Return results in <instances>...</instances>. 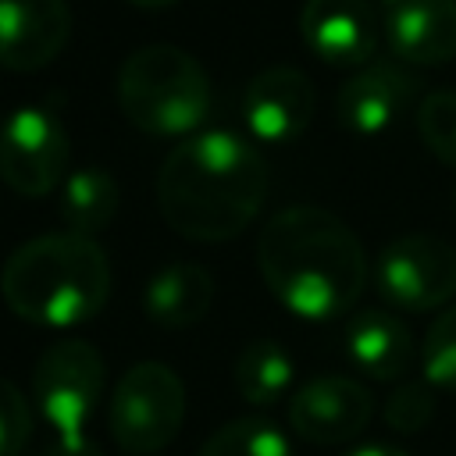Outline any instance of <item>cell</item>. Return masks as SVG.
<instances>
[{
	"label": "cell",
	"instance_id": "cell-1",
	"mask_svg": "<svg viewBox=\"0 0 456 456\" xmlns=\"http://www.w3.org/2000/svg\"><path fill=\"white\" fill-rule=\"evenodd\" d=\"M256 267L271 296L306 321L349 314L370 274L356 232L317 203L271 214L256 239Z\"/></svg>",
	"mask_w": 456,
	"mask_h": 456
},
{
	"label": "cell",
	"instance_id": "cell-2",
	"mask_svg": "<svg viewBox=\"0 0 456 456\" xmlns=\"http://www.w3.org/2000/svg\"><path fill=\"white\" fill-rule=\"evenodd\" d=\"M271 189L264 153L214 128L178 142L157 171V207L167 228L192 242H228L253 224Z\"/></svg>",
	"mask_w": 456,
	"mask_h": 456
},
{
	"label": "cell",
	"instance_id": "cell-3",
	"mask_svg": "<svg viewBox=\"0 0 456 456\" xmlns=\"http://www.w3.org/2000/svg\"><path fill=\"white\" fill-rule=\"evenodd\" d=\"M0 296L28 324L71 328L107 306L110 260L96 239L75 232L36 235L4 260Z\"/></svg>",
	"mask_w": 456,
	"mask_h": 456
},
{
	"label": "cell",
	"instance_id": "cell-4",
	"mask_svg": "<svg viewBox=\"0 0 456 456\" xmlns=\"http://www.w3.org/2000/svg\"><path fill=\"white\" fill-rule=\"evenodd\" d=\"M118 103L139 132L182 135L207 118L210 78L189 50L175 43H150L121 61Z\"/></svg>",
	"mask_w": 456,
	"mask_h": 456
},
{
	"label": "cell",
	"instance_id": "cell-5",
	"mask_svg": "<svg viewBox=\"0 0 456 456\" xmlns=\"http://www.w3.org/2000/svg\"><path fill=\"white\" fill-rule=\"evenodd\" d=\"M185 385L160 360L132 363L107 403V431L125 456H153L167 449L185 424Z\"/></svg>",
	"mask_w": 456,
	"mask_h": 456
},
{
	"label": "cell",
	"instance_id": "cell-6",
	"mask_svg": "<svg viewBox=\"0 0 456 456\" xmlns=\"http://www.w3.org/2000/svg\"><path fill=\"white\" fill-rule=\"evenodd\" d=\"M107 392V363L86 338L46 346L32 367V406L53 435H86Z\"/></svg>",
	"mask_w": 456,
	"mask_h": 456
},
{
	"label": "cell",
	"instance_id": "cell-7",
	"mask_svg": "<svg viewBox=\"0 0 456 456\" xmlns=\"http://www.w3.org/2000/svg\"><path fill=\"white\" fill-rule=\"evenodd\" d=\"M374 281L385 303L399 310H445V303L456 296V246L431 232L395 235L378 253Z\"/></svg>",
	"mask_w": 456,
	"mask_h": 456
},
{
	"label": "cell",
	"instance_id": "cell-8",
	"mask_svg": "<svg viewBox=\"0 0 456 456\" xmlns=\"http://www.w3.org/2000/svg\"><path fill=\"white\" fill-rule=\"evenodd\" d=\"M71 139L46 107H18L0 125V178L18 196H46L64 182Z\"/></svg>",
	"mask_w": 456,
	"mask_h": 456
},
{
	"label": "cell",
	"instance_id": "cell-9",
	"mask_svg": "<svg viewBox=\"0 0 456 456\" xmlns=\"http://www.w3.org/2000/svg\"><path fill=\"white\" fill-rule=\"evenodd\" d=\"M370 388L346 374L306 378L289 395V428L310 445H346L370 424Z\"/></svg>",
	"mask_w": 456,
	"mask_h": 456
},
{
	"label": "cell",
	"instance_id": "cell-10",
	"mask_svg": "<svg viewBox=\"0 0 456 456\" xmlns=\"http://www.w3.org/2000/svg\"><path fill=\"white\" fill-rule=\"evenodd\" d=\"M420 78L392 61L363 64L356 75H349L335 93V118L356 132V135H378L388 132L395 121H403L413 103H420Z\"/></svg>",
	"mask_w": 456,
	"mask_h": 456
},
{
	"label": "cell",
	"instance_id": "cell-11",
	"mask_svg": "<svg viewBox=\"0 0 456 456\" xmlns=\"http://www.w3.org/2000/svg\"><path fill=\"white\" fill-rule=\"evenodd\" d=\"M317 107V89L306 71L274 64L253 75L242 93V121L260 142H292L306 132Z\"/></svg>",
	"mask_w": 456,
	"mask_h": 456
},
{
	"label": "cell",
	"instance_id": "cell-12",
	"mask_svg": "<svg viewBox=\"0 0 456 456\" xmlns=\"http://www.w3.org/2000/svg\"><path fill=\"white\" fill-rule=\"evenodd\" d=\"M71 39L68 0H0V68L39 71Z\"/></svg>",
	"mask_w": 456,
	"mask_h": 456
},
{
	"label": "cell",
	"instance_id": "cell-13",
	"mask_svg": "<svg viewBox=\"0 0 456 456\" xmlns=\"http://www.w3.org/2000/svg\"><path fill=\"white\" fill-rule=\"evenodd\" d=\"M303 43L328 64H367L381 39V21L370 0H303Z\"/></svg>",
	"mask_w": 456,
	"mask_h": 456
},
{
	"label": "cell",
	"instance_id": "cell-14",
	"mask_svg": "<svg viewBox=\"0 0 456 456\" xmlns=\"http://www.w3.org/2000/svg\"><path fill=\"white\" fill-rule=\"evenodd\" d=\"M388 50L410 64L456 57V0H403L385 11Z\"/></svg>",
	"mask_w": 456,
	"mask_h": 456
},
{
	"label": "cell",
	"instance_id": "cell-15",
	"mask_svg": "<svg viewBox=\"0 0 456 456\" xmlns=\"http://www.w3.org/2000/svg\"><path fill=\"white\" fill-rule=\"evenodd\" d=\"M346 356L374 381H403L413 360H420V349L403 317L388 310H360L346 324Z\"/></svg>",
	"mask_w": 456,
	"mask_h": 456
},
{
	"label": "cell",
	"instance_id": "cell-16",
	"mask_svg": "<svg viewBox=\"0 0 456 456\" xmlns=\"http://www.w3.org/2000/svg\"><path fill=\"white\" fill-rule=\"evenodd\" d=\"M142 306L146 317L167 331H182L200 324L210 306H214V278L207 267L192 264V260H175L164 264L142 292Z\"/></svg>",
	"mask_w": 456,
	"mask_h": 456
},
{
	"label": "cell",
	"instance_id": "cell-17",
	"mask_svg": "<svg viewBox=\"0 0 456 456\" xmlns=\"http://www.w3.org/2000/svg\"><path fill=\"white\" fill-rule=\"evenodd\" d=\"M118 200H121V192L107 167H78L64 178L61 217H64L68 232L93 239L96 232H103L114 221Z\"/></svg>",
	"mask_w": 456,
	"mask_h": 456
},
{
	"label": "cell",
	"instance_id": "cell-18",
	"mask_svg": "<svg viewBox=\"0 0 456 456\" xmlns=\"http://www.w3.org/2000/svg\"><path fill=\"white\" fill-rule=\"evenodd\" d=\"M292 381H296V363L289 349L274 338H253L235 360V388L256 410H267L278 399H285Z\"/></svg>",
	"mask_w": 456,
	"mask_h": 456
},
{
	"label": "cell",
	"instance_id": "cell-19",
	"mask_svg": "<svg viewBox=\"0 0 456 456\" xmlns=\"http://www.w3.org/2000/svg\"><path fill=\"white\" fill-rule=\"evenodd\" d=\"M196 456H296V449L274 420L260 413H246L221 424L196 449Z\"/></svg>",
	"mask_w": 456,
	"mask_h": 456
},
{
	"label": "cell",
	"instance_id": "cell-20",
	"mask_svg": "<svg viewBox=\"0 0 456 456\" xmlns=\"http://www.w3.org/2000/svg\"><path fill=\"white\" fill-rule=\"evenodd\" d=\"M424 381L438 392H456V303H449L424 331L420 342Z\"/></svg>",
	"mask_w": 456,
	"mask_h": 456
},
{
	"label": "cell",
	"instance_id": "cell-21",
	"mask_svg": "<svg viewBox=\"0 0 456 456\" xmlns=\"http://www.w3.org/2000/svg\"><path fill=\"white\" fill-rule=\"evenodd\" d=\"M417 132L424 146L449 167H456V89H431L417 103Z\"/></svg>",
	"mask_w": 456,
	"mask_h": 456
},
{
	"label": "cell",
	"instance_id": "cell-22",
	"mask_svg": "<svg viewBox=\"0 0 456 456\" xmlns=\"http://www.w3.org/2000/svg\"><path fill=\"white\" fill-rule=\"evenodd\" d=\"M435 399L438 388H431L424 378H410V381H395L385 395L381 417L395 435H417L431 424L435 417Z\"/></svg>",
	"mask_w": 456,
	"mask_h": 456
},
{
	"label": "cell",
	"instance_id": "cell-23",
	"mask_svg": "<svg viewBox=\"0 0 456 456\" xmlns=\"http://www.w3.org/2000/svg\"><path fill=\"white\" fill-rule=\"evenodd\" d=\"M36 431L32 399L0 374V456H25Z\"/></svg>",
	"mask_w": 456,
	"mask_h": 456
},
{
	"label": "cell",
	"instance_id": "cell-24",
	"mask_svg": "<svg viewBox=\"0 0 456 456\" xmlns=\"http://www.w3.org/2000/svg\"><path fill=\"white\" fill-rule=\"evenodd\" d=\"M39 456H107L89 435H53Z\"/></svg>",
	"mask_w": 456,
	"mask_h": 456
},
{
	"label": "cell",
	"instance_id": "cell-25",
	"mask_svg": "<svg viewBox=\"0 0 456 456\" xmlns=\"http://www.w3.org/2000/svg\"><path fill=\"white\" fill-rule=\"evenodd\" d=\"M342 456H413V452H406L403 445H392V442H360V445L346 449Z\"/></svg>",
	"mask_w": 456,
	"mask_h": 456
},
{
	"label": "cell",
	"instance_id": "cell-26",
	"mask_svg": "<svg viewBox=\"0 0 456 456\" xmlns=\"http://www.w3.org/2000/svg\"><path fill=\"white\" fill-rule=\"evenodd\" d=\"M135 7H150V11H160V7H175L178 0H132Z\"/></svg>",
	"mask_w": 456,
	"mask_h": 456
},
{
	"label": "cell",
	"instance_id": "cell-27",
	"mask_svg": "<svg viewBox=\"0 0 456 456\" xmlns=\"http://www.w3.org/2000/svg\"><path fill=\"white\" fill-rule=\"evenodd\" d=\"M395 4H403V0H381V7L388 11V7H395Z\"/></svg>",
	"mask_w": 456,
	"mask_h": 456
}]
</instances>
